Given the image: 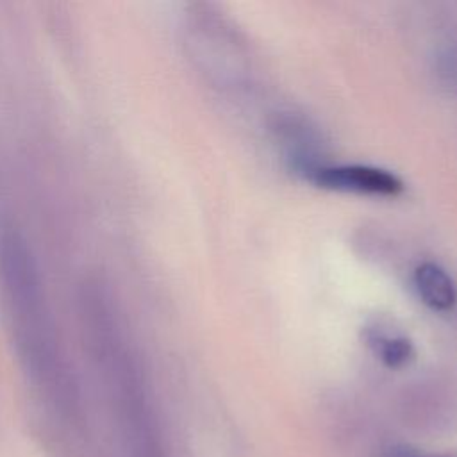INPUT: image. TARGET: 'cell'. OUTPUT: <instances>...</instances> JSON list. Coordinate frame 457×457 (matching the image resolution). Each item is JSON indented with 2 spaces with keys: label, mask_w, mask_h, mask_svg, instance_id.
<instances>
[{
  "label": "cell",
  "mask_w": 457,
  "mask_h": 457,
  "mask_svg": "<svg viewBox=\"0 0 457 457\" xmlns=\"http://www.w3.org/2000/svg\"><path fill=\"white\" fill-rule=\"evenodd\" d=\"M0 296L20 368L62 420L80 418V395L61 348L36 257L21 228L0 211Z\"/></svg>",
  "instance_id": "6da1fadb"
},
{
  "label": "cell",
  "mask_w": 457,
  "mask_h": 457,
  "mask_svg": "<svg viewBox=\"0 0 457 457\" xmlns=\"http://www.w3.org/2000/svg\"><path fill=\"white\" fill-rule=\"evenodd\" d=\"M96 371L114 409L129 455L162 457L145 384L134 353L123 350L114 352L98 366Z\"/></svg>",
  "instance_id": "7a4b0ae2"
},
{
  "label": "cell",
  "mask_w": 457,
  "mask_h": 457,
  "mask_svg": "<svg viewBox=\"0 0 457 457\" xmlns=\"http://www.w3.org/2000/svg\"><path fill=\"white\" fill-rule=\"evenodd\" d=\"M312 182L318 187L330 191L377 196H395L403 189V182L396 175L380 168L362 164L320 168L312 173Z\"/></svg>",
  "instance_id": "3957f363"
},
{
  "label": "cell",
  "mask_w": 457,
  "mask_h": 457,
  "mask_svg": "<svg viewBox=\"0 0 457 457\" xmlns=\"http://www.w3.org/2000/svg\"><path fill=\"white\" fill-rule=\"evenodd\" d=\"M414 286L423 303L434 311H450L457 302V289L452 277L434 262H423L416 268Z\"/></svg>",
  "instance_id": "277c9868"
},
{
  "label": "cell",
  "mask_w": 457,
  "mask_h": 457,
  "mask_svg": "<svg viewBox=\"0 0 457 457\" xmlns=\"http://www.w3.org/2000/svg\"><path fill=\"white\" fill-rule=\"evenodd\" d=\"M370 341L377 350V355L387 364V366H402L405 364L412 355V345L409 339L382 332H371Z\"/></svg>",
  "instance_id": "5b68a950"
},
{
  "label": "cell",
  "mask_w": 457,
  "mask_h": 457,
  "mask_svg": "<svg viewBox=\"0 0 457 457\" xmlns=\"http://www.w3.org/2000/svg\"><path fill=\"white\" fill-rule=\"evenodd\" d=\"M389 457H423V455H418V453H414V452H411V450L402 448V450H393V452L389 453Z\"/></svg>",
  "instance_id": "8992f818"
}]
</instances>
